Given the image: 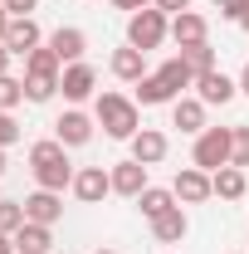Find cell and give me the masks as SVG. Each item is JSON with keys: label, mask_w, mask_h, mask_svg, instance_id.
Wrapping results in <instances>:
<instances>
[{"label": "cell", "mask_w": 249, "mask_h": 254, "mask_svg": "<svg viewBox=\"0 0 249 254\" xmlns=\"http://www.w3.org/2000/svg\"><path fill=\"white\" fill-rule=\"evenodd\" d=\"M68 190H73L83 205H98L103 195H113V171H108V166H78Z\"/></svg>", "instance_id": "cell-5"}, {"label": "cell", "mask_w": 249, "mask_h": 254, "mask_svg": "<svg viewBox=\"0 0 249 254\" xmlns=\"http://www.w3.org/2000/svg\"><path fill=\"white\" fill-rule=\"evenodd\" d=\"M171 190H176V200H181V205H200V200H210V195H215L210 171H200V166H181V171H176V181H171Z\"/></svg>", "instance_id": "cell-8"}, {"label": "cell", "mask_w": 249, "mask_h": 254, "mask_svg": "<svg viewBox=\"0 0 249 254\" xmlns=\"http://www.w3.org/2000/svg\"><path fill=\"white\" fill-rule=\"evenodd\" d=\"M15 103H25V78H10V73H0V108L10 113Z\"/></svg>", "instance_id": "cell-27"}, {"label": "cell", "mask_w": 249, "mask_h": 254, "mask_svg": "<svg viewBox=\"0 0 249 254\" xmlns=\"http://www.w3.org/2000/svg\"><path fill=\"white\" fill-rule=\"evenodd\" d=\"M0 254H20V250H15V240H10V235H0Z\"/></svg>", "instance_id": "cell-36"}, {"label": "cell", "mask_w": 249, "mask_h": 254, "mask_svg": "<svg viewBox=\"0 0 249 254\" xmlns=\"http://www.w3.org/2000/svg\"><path fill=\"white\" fill-rule=\"evenodd\" d=\"M205 15H195V10H181V15H171V39H176V49H190V44H205Z\"/></svg>", "instance_id": "cell-15"}, {"label": "cell", "mask_w": 249, "mask_h": 254, "mask_svg": "<svg viewBox=\"0 0 249 254\" xmlns=\"http://www.w3.org/2000/svg\"><path fill=\"white\" fill-rule=\"evenodd\" d=\"M161 39H171V15H166V10L147 5V10L127 15V44H132V49L152 54V49H161Z\"/></svg>", "instance_id": "cell-3"}, {"label": "cell", "mask_w": 249, "mask_h": 254, "mask_svg": "<svg viewBox=\"0 0 249 254\" xmlns=\"http://www.w3.org/2000/svg\"><path fill=\"white\" fill-rule=\"evenodd\" d=\"M230 166L249 171V127H235V152H230Z\"/></svg>", "instance_id": "cell-28"}, {"label": "cell", "mask_w": 249, "mask_h": 254, "mask_svg": "<svg viewBox=\"0 0 249 254\" xmlns=\"http://www.w3.org/2000/svg\"><path fill=\"white\" fill-rule=\"evenodd\" d=\"M156 10H166V15H181V10H190V0H156Z\"/></svg>", "instance_id": "cell-32"}, {"label": "cell", "mask_w": 249, "mask_h": 254, "mask_svg": "<svg viewBox=\"0 0 249 254\" xmlns=\"http://www.w3.org/2000/svg\"><path fill=\"white\" fill-rule=\"evenodd\" d=\"M171 205H181V200H176V190H171V186H147L142 195H137V210H142L147 220H156V215H166Z\"/></svg>", "instance_id": "cell-22"}, {"label": "cell", "mask_w": 249, "mask_h": 254, "mask_svg": "<svg viewBox=\"0 0 249 254\" xmlns=\"http://www.w3.org/2000/svg\"><path fill=\"white\" fill-rule=\"evenodd\" d=\"M210 186H215V195H220V200H245L249 176L240 171V166H220V171H210Z\"/></svg>", "instance_id": "cell-20"}, {"label": "cell", "mask_w": 249, "mask_h": 254, "mask_svg": "<svg viewBox=\"0 0 249 254\" xmlns=\"http://www.w3.org/2000/svg\"><path fill=\"white\" fill-rule=\"evenodd\" d=\"M118 10H127V15H137V10H147V5H156V0H113Z\"/></svg>", "instance_id": "cell-33"}, {"label": "cell", "mask_w": 249, "mask_h": 254, "mask_svg": "<svg viewBox=\"0 0 249 254\" xmlns=\"http://www.w3.org/2000/svg\"><path fill=\"white\" fill-rule=\"evenodd\" d=\"M245 254H249V250H245Z\"/></svg>", "instance_id": "cell-41"}, {"label": "cell", "mask_w": 249, "mask_h": 254, "mask_svg": "<svg viewBox=\"0 0 249 254\" xmlns=\"http://www.w3.org/2000/svg\"><path fill=\"white\" fill-rule=\"evenodd\" d=\"M0 176H5V147H0Z\"/></svg>", "instance_id": "cell-38"}, {"label": "cell", "mask_w": 249, "mask_h": 254, "mask_svg": "<svg viewBox=\"0 0 249 254\" xmlns=\"http://www.w3.org/2000/svg\"><path fill=\"white\" fill-rule=\"evenodd\" d=\"M137 103H142V108H161V103H176V93H171V88L156 78V68H152V73L137 83Z\"/></svg>", "instance_id": "cell-23"}, {"label": "cell", "mask_w": 249, "mask_h": 254, "mask_svg": "<svg viewBox=\"0 0 249 254\" xmlns=\"http://www.w3.org/2000/svg\"><path fill=\"white\" fill-rule=\"evenodd\" d=\"M25 225V200H0V235H15Z\"/></svg>", "instance_id": "cell-26"}, {"label": "cell", "mask_w": 249, "mask_h": 254, "mask_svg": "<svg viewBox=\"0 0 249 254\" xmlns=\"http://www.w3.org/2000/svg\"><path fill=\"white\" fill-rule=\"evenodd\" d=\"M15 142H20V123L0 108V147H15Z\"/></svg>", "instance_id": "cell-30"}, {"label": "cell", "mask_w": 249, "mask_h": 254, "mask_svg": "<svg viewBox=\"0 0 249 254\" xmlns=\"http://www.w3.org/2000/svg\"><path fill=\"white\" fill-rule=\"evenodd\" d=\"M240 93V78H230V73H220V68H210V73H195V98L205 103V108H225L230 98Z\"/></svg>", "instance_id": "cell-9"}, {"label": "cell", "mask_w": 249, "mask_h": 254, "mask_svg": "<svg viewBox=\"0 0 249 254\" xmlns=\"http://www.w3.org/2000/svg\"><path fill=\"white\" fill-rule=\"evenodd\" d=\"M93 118H98V127H103L108 137H118V142H132V137L142 132L137 98H127V93H98L93 98Z\"/></svg>", "instance_id": "cell-2"}, {"label": "cell", "mask_w": 249, "mask_h": 254, "mask_svg": "<svg viewBox=\"0 0 249 254\" xmlns=\"http://www.w3.org/2000/svg\"><path fill=\"white\" fill-rule=\"evenodd\" d=\"M25 220L59 225L63 220V195H59V190H34V195H25Z\"/></svg>", "instance_id": "cell-13"}, {"label": "cell", "mask_w": 249, "mask_h": 254, "mask_svg": "<svg viewBox=\"0 0 249 254\" xmlns=\"http://www.w3.org/2000/svg\"><path fill=\"white\" fill-rule=\"evenodd\" d=\"M181 59L190 64V73H210V68H215V49H210V39H205V44H190V49H181Z\"/></svg>", "instance_id": "cell-25"}, {"label": "cell", "mask_w": 249, "mask_h": 254, "mask_svg": "<svg viewBox=\"0 0 249 254\" xmlns=\"http://www.w3.org/2000/svg\"><path fill=\"white\" fill-rule=\"evenodd\" d=\"M166 152H171V142H166V132H156V127H142V132L132 137V161H142V166L166 161Z\"/></svg>", "instance_id": "cell-14"}, {"label": "cell", "mask_w": 249, "mask_h": 254, "mask_svg": "<svg viewBox=\"0 0 249 254\" xmlns=\"http://www.w3.org/2000/svg\"><path fill=\"white\" fill-rule=\"evenodd\" d=\"M15 250L20 254H49V245H54V225H34V220H25L15 235Z\"/></svg>", "instance_id": "cell-18"}, {"label": "cell", "mask_w": 249, "mask_h": 254, "mask_svg": "<svg viewBox=\"0 0 249 254\" xmlns=\"http://www.w3.org/2000/svg\"><path fill=\"white\" fill-rule=\"evenodd\" d=\"M215 10H220V20H230V25H240L249 15V0H215Z\"/></svg>", "instance_id": "cell-29"}, {"label": "cell", "mask_w": 249, "mask_h": 254, "mask_svg": "<svg viewBox=\"0 0 249 254\" xmlns=\"http://www.w3.org/2000/svg\"><path fill=\"white\" fill-rule=\"evenodd\" d=\"M59 78L63 73H25V98L30 103H49V98L59 93Z\"/></svg>", "instance_id": "cell-24"}, {"label": "cell", "mask_w": 249, "mask_h": 254, "mask_svg": "<svg viewBox=\"0 0 249 254\" xmlns=\"http://www.w3.org/2000/svg\"><path fill=\"white\" fill-rule=\"evenodd\" d=\"M34 5H39V0H5V10H10V15H15V20H20V15H30Z\"/></svg>", "instance_id": "cell-31"}, {"label": "cell", "mask_w": 249, "mask_h": 254, "mask_svg": "<svg viewBox=\"0 0 249 254\" xmlns=\"http://www.w3.org/2000/svg\"><path fill=\"white\" fill-rule=\"evenodd\" d=\"M186 230H190V220H186V210H181V205H171L166 215H156V220H152V235L161 240V245H181V240H186Z\"/></svg>", "instance_id": "cell-19"}, {"label": "cell", "mask_w": 249, "mask_h": 254, "mask_svg": "<svg viewBox=\"0 0 249 254\" xmlns=\"http://www.w3.org/2000/svg\"><path fill=\"white\" fill-rule=\"evenodd\" d=\"M10 59H15V54H10V49L0 44V73H10Z\"/></svg>", "instance_id": "cell-35"}, {"label": "cell", "mask_w": 249, "mask_h": 254, "mask_svg": "<svg viewBox=\"0 0 249 254\" xmlns=\"http://www.w3.org/2000/svg\"><path fill=\"white\" fill-rule=\"evenodd\" d=\"M93 254H118V250H93Z\"/></svg>", "instance_id": "cell-39"}, {"label": "cell", "mask_w": 249, "mask_h": 254, "mask_svg": "<svg viewBox=\"0 0 249 254\" xmlns=\"http://www.w3.org/2000/svg\"><path fill=\"white\" fill-rule=\"evenodd\" d=\"M240 93L249 98V64H245V73H240Z\"/></svg>", "instance_id": "cell-37"}, {"label": "cell", "mask_w": 249, "mask_h": 254, "mask_svg": "<svg viewBox=\"0 0 249 254\" xmlns=\"http://www.w3.org/2000/svg\"><path fill=\"white\" fill-rule=\"evenodd\" d=\"M10 20H15V15H10V10H5V0H0V44H5V30H10Z\"/></svg>", "instance_id": "cell-34"}, {"label": "cell", "mask_w": 249, "mask_h": 254, "mask_svg": "<svg viewBox=\"0 0 249 254\" xmlns=\"http://www.w3.org/2000/svg\"><path fill=\"white\" fill-rule=\"evenodd\" d=\"M30 166H34V181L39 190H68L73 186V166H68V147H63L59 137H49V142H34L30 147Z\"/></svg>", "instance_id": "cell-1"}, {"label": "cell", "mask_w": 249, "mask_h": 254, "mask_svg": "<svg viewBox=\"0 0 249 254\" xmlns=\"http://www.w3.org/2000/svg\"><path fill=\"white\" fill-rule=\"evenodd\" d=\"M240 25H245V30H249V15H245V20H240Z\"/></svg>", "instance_id": "cell-40"}, {"label": "cell", "mask_w": 249, "mask_h": 254, "mask_svg": "<svg viewBox=\"0 0 249 254\" xmlns=\"http://www.w3.org/2000/svg\"><path fill=\"white\" fill-rule=\"evenodd\" d=\"M54 54H59V64H78L83 54H88V34L78 30V25H59V30L44 39Z\"/></svg>", "instance_id": "cell-11"}, {"label": "cell", "mask_w": 249, "mask_h": 254, "mask_svg": "<svg viewBox=\"0 0 249 254\" xmlns=\"http://www.w3.org/2000/svg\"><path fill=\"white\" fill-rule=\"evenodd\" d=\"M108 171H113V195H127V200H137V195H142V190L152 186V181H147V171H152V166H142V161H118V166H108Z\"/></svg>", "instance_id": "cell-10"}, {"label": "cell", "mask_w": 249, "mask_h": 254, "mask_svg": "<svg viewBox=\"0 0 249 254\" xmlns=\"http://www.w3.org/2000/svg\"><path fill=\"white\" fill-rule=\"evenodd\" d=\"M93 127H98V118H88L83 108H68V113H59V123H54V137H59L63 147H88L93 142Z\"/></svg>", "instance_id": "cell-7"}, {"label": "cell", "mask_w": 249, "mask_h": 254, "mask_svg": "<svg viewBox=\"0 0 249 254\" xmlns=\"http://www.w3.org/2000/svg\"><path fill=\"white\" fill-rule=\"evenodd\" d=\"M156 78H161V83H166V88H171V93H176V98L186 93V88H195V73H190V64L181 59V54H176V59H166V64H161V68H156Z\"/></svg>", "instance_id": "cell-21"}, {"label": "cell", "mask_w": 249, "mask_h": 254, "mask_svg": "<svg viewBox=\"0 0 249 254\" xmlns=\"http://www.w3.org/2000/svg\"><path fill=\"white\" fill-rule=\"evenodd\" d=\"M230 152H235V127H205L190 147V166L220 171V166H230Z\"/></svg>", "instance_id": "cell-4"}, {"label": "cell", "mask_w": 249, "mask_h": 254, "mask_svg": "<svg viewBox=\"0 0 249 254\" xmlns=\"http://www.w3.org/2000/svg\"><path fill=\"white\" fill-rule=\"evenodd\" d=\"M108 68H113V78H123V83H142V78H147V54L132 49V44H123V49H113Z\"/></svg>", "instance_id": "cell-16"}, {"label": "cell", "mask_w": 249, "mask_h": 254, "mask_svg": "<svg viewBox=\"0 0 249 254\" xmlns=\"http://www.w3.org/2000/svg\"><path fill=\"white\" fill-rule=\"evenodd\" d=\"M171 127L200 137V132H205V103H200V98H176V103H171Z\"/></svg>", "instance_id": "cell-17"}, {"label": "cell", "mask_w": 249, "mask_h": 254, "mask_svg": "<svg viewBox=\"0 0 249 254\" xmlns=\"http://www.w3.org/2000/svg\"><path fill=\"white\" fill-rule=\"evenodd\" d=\"M39 44H44V34H39V25H34V15L10 20V30H5V49H10L15 59H25L30 49H39Z\"/></svg>", "instance_id": "cell-12"}, {"label": "cell", "mask_w": 249, "mask_h": 254, "mask_svg": "<svg viewBox=\"0 0 249 254\" xmlns=\"http://www.w3.org/2000/svg\"><path fill=\"white\" fill-rule=\"evenodd\" d=\"M59 93L68 98V103H88V98L98 93V73L93 64H63V78H59Z\"/></svg>", "instance_id": "cell-6"}]
</instances>
